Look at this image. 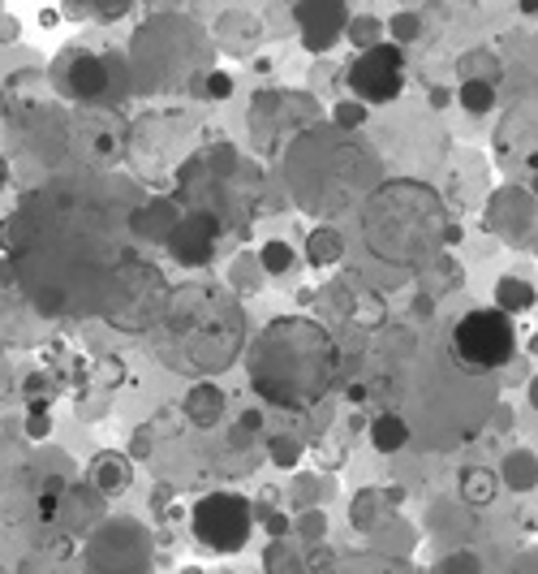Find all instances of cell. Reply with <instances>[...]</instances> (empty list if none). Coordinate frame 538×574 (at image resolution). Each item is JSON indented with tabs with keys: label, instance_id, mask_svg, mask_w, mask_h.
<instances>
[{
	"label": "cell",
	"instance_id": "1",
	"mask_svg": "<svg viewBox=\"0 0 538 574\" xmlns=\"http://www.w3.org/2000/svg\"><path fill=\"white\" fill-rule=\"evenodd\" d=\"M139 186L117 173L69 169L22 195L0 225L13 290L40 315H103L155 328L168 303L160 268L139 251Z\"/></svg>",
	"mask_w": 538,
	"mask_h": 574
},
{
	"label": "cell",
	"instance_id": "2",
	"mask_svg": "<svg viewBox=\"0 0 538 574\" xmlns=\"http://www.w3.org/2000/svg\"><path fill=\"white\" fill-rule=\"evenodd\" d=\"M461 238V229L448 225L443 199L409 177L384 182L358 216V260L349 272L384 294L414 277H427V263L440 256L443 242Z\"/></svg>",
	"mask_w": 538,
	"mask_h": 574
},
{
	"label": "cell",
	"instance_id": "3",
	"mask_svg": "<svg viewBox=\"0 0 538 574\" xmlns=\"http://www.w3.org/2000/svg\"><path fill=\"white\" fill-rule=\"evenodd\" d=\"M151 346L177 376H216L245 346L242 303L211 281L177 285L164 303V315L151 328Z\"/></svg>",
	"mask_w": 538,
	"mask_h": 574
},
{
	"label": "cell",
	"instance_id": "4",
	"mask_svg": "<svg viewBox=\"0 0 538 574\" xmlns=\"http://www.w3.org/2000/svg\"><path fill=\"white\" fill-rule=\"evenodd\" d=\"M250 385L267 407L306 411L341 376V342L306 315L272 320L245 350Z\"/></svg>",
	"mask_w": 538,
	"mask_h": 574
},
{
	"label": "cell",
	"instance_id": "5",
	"mask_svg": "<svg viewBox=\"0 0 538 574\" xmlns=\"http://www.w3.org/2000/svg\"><path fill=\"white\" fill-rule=\"evenodd\" d=\"M495 402V376H474L448 355V346H422L409 367L400 407L409 436L418 432L427 445L452 450L479 432V423Z\"/></svg>",
	"mask_w": 538,
	"mask_h": 574
},
{
	"label": "cell",
	"instance_id": "6",
	"mask_svg": "<svg viewBox=\"0 0 538 574\" xmlns=\"http://www.w3.org/2000/svg\"><path fill=\"white\" fill-rule=\"evenodd\" d=\"M182 199L195 216L216 220L220 229H245L259 216L263 173L233 148H211L182 164Z\"/></svg>",
	"mask_w": 538,
	"mask_h": 574
},
{
	"label": "cell",
	"instance_id": "7",
	"mask_svg": "<svg viewBox=\"0 0 538 574\" xmlns=\"http://www.w3.org/2000/svg\"><path fill=\"white\" fill-rule=\"evenodd\" d=\"M443 346H448V355L465 371L495 376L499 367H508L513 355H517V328H513V320L504 312L479 307V312L461 315L457 324H448Z\"/></svg>",
	"mask_w": 538,
	"mask_h": 574
},
{
	"label": "cell",
	"instance_id": "8",
	"mask_svg": "<svg viewBox=\"0 0 538 574\" xmlns=\"http://www.w3.org/2000/svg\"><path fill=\"white\" fill-rule=\"evenodd\" d=\"M69 156L78 169L91 173H112L121 160L130 156V130L125 121L103 105H83L69 117Z\"/></svg>",
	"mask_w": 538,
	"mask_h": 574
},
{
	"label": "cell",
	"instance_id": "9",
	"mask_svg": "<svg viewBox=\"0 0 538 574\" xmlns=\"http://www.w3.org/2000/svg\"><path fill=\"white\" fill-rule=\"evenodd\" d=\"M198 544L211 549V553H242L250 544V531H254V515H250V501L238 492H207L190 515Z\"/></svg>",
	"mask_w": 538,
	"mask_h": 574
},
{
	"label": "cell",
	"instance_id": "10",
	"mask_svg": "<svg viewBox=\"0 0 538 574\" xmlns=\"http://www.w3.org/2000/svg\"><path fill=\"white\" fill-rule=\"evenodd\" d=\"M344 83L362 105H396L405 91V53L396 44H375L349 61Z\"/></svg>",
	"mask_w": 538,
	"mask_h": 574
},
{
	"label": "cell",
	"instance_id": "11",
	"mask_svg": "<svg viewBox=\"0 0 538 574\" xmlns=\"http://www.w3.org/2000/svg\"><path fill=\"white\" fill-rule=\"evenodd\" d=\"M186 139H190V117L186 112H151L130 130V152L147 160L151 169H173Z\"/></svg>",
	"mask_w": 538,
	"mask_h": 574
},
{
	"label": "cell",
	"instance_id": "12",
	"mask_svg": "<svg viewBox=\"0 0 538 574\" xmlns=\"http://www.w3.org/2000/svg\"><path fill=\"white\" fill-rule=\"evenodd\" d=\"M405 441H409V423H405V415H380L371 423V445H375L380 454H400Z\"/></svg>",
	"mask_w": 538,
	"mask_h": 574
},
{
	"label": "cell",
	"instance_id": "13",
	"mask_svg": "<svg viewBox=\"0 0 538 574\" xmlns=\"http://www.w3.org/2000/svg\"><path fill=\"white\" fill-rule=\"evenodd\" d=\"M91 475H96V488L99 492H108V497H117V492L130 488V463L117 458V454H99Z\"/></svg>",
	"mask_w": 538,
	"mask_h": 574
},
{
	"label": "cell",
	"instance_id": "14",
	"mask_svg": "<svg viewBox=\"0 0 538 574\" xmlns=\"http://www.w3.org/2000/svg\"><path fill=\"white\" fill-rule=\"evenodd\" d=\"M332 574H422L414 571L409 562H400V557H380V553H362V557H353V562H344L337 566Z\"/></svg>",
	"mask_w": 538,
	"mask_h": 574
},
{
	"label": "cell",
	"instance_id": "15",
	"mask_svg": "<svg viewBox=\"0 0 538 574\" xmlns=\"http://www.w3.org/2000/svg\"><path fill=\"white\" fill-rule=\"evenodd\" d=\"M457 100H461V108H465V112L483 117V112H491V108H495V87H491V78H465Z\"/></svg>",
	"mask_w": 538,
	"mask_h": 574
},
{
	"label": "cell",
	"instance_id": "16",
	"mask_svg": "<svg viewBox=\"0 0 538 574\" xmlns=\"http://www.w3.org/2000/svg\"><path fill=\"white\" fill-rule=\"evenodd\" d=\"M461 497L470 506H487L491 497H495V475L487 467H470L461 475Z\"/></svg>",
	"mask_w": 538,
	"mask_h": 574
},
{
	"label": "cell",
	"instance_id": "17",
	"mask_svg": "<svg viewBox=\"0 0 538 574\" xmlns=\"http://www.w3.org/2000/svg\"><path fill=\"white\" fill-rule=\"evenodd\" d=\"M499 299H504V307H508V312H530V307H535V290H530V285H517V281H504V285H499Z\"/></svg>",
	"mask_w": 538,
	"mask_h": 574
},
{
	"label": "cell",
	"instance_id": "18",
	"mask_svg": "<svg viewBox=\"0 0 538 574\" xmlns=\"http://www.w3.org/2000/svg\"><path fill=\"white\" fill-rule=\"evenodd\" d=\"M220 407H224L220 389H198V393H195V411H190V415H195L198 423H211V419L220 415Z\"/></svg>",
	"mask_w": 538,
	"mask_h": 574
},
{
	"label": "cell",
	"instance_id": "19",
	"mask_svg": "<svg viewBox=\"0 0 538 574\" xmlns=\"http://www.w3.org/2000/svg\"><path fill=\"white\" fill-rule=\"evenodd\" d=\"M263 263H267V272H289V268H294V251H289L285 242H272V247L263 251Z\"/></svg>",
	"mask_w": 538,
	"mask_h": 574
},
{
	"label": "cell",
	"instance_id": "20",
	"mask_svg": "<svg viewBox=\"0 0 538 574\" xmlns=\"http://www.w3.org/2000/svg\"><path fill=\"white\" fill-rule=\"evenodd\" d=\"M513 470H517V475L508 479L513 488H535V484H538V467H535V458H513Z\"/></svg>",
	"mask_w": 538,
	"mask_h": 574
},
{
	"label": "cell",
	"instance_id": "21",
	"mask_svg": "<svg viewBox=\"0 0 538 574\" xmlns=\"http://www.w3.org/2000/svg\"><path fill=\"white\" fill-rule=\"evenodd\" d=\"M229 91H233V83H229L224 74H211V78H207V100H229Z\"/></svg>",
	"mask_w": 538,
	"mask_h": 574
},
{
	"label": "cell",
	"instance_id": "22",
	"mask_svg": "<svg viewBox=\"0 0 538 574\" xmlns=\"http://www.w3.org/2000/svg\"><path fill=\"white\" fill-rule=\"evenodd\" d=\"M414 35H422L418 18H396V40H414Z\"/></svg>",
	"mask_w": 538,
	"mask_h": 574
},
{
	"label": "cell",
	"instance_id": "23",
	"mask_svg": "<svg viewBox=\"0 0 538 574\" xmlns=\"http://www.w3.org/2000/svg\"><path fill=\"white\" fill-rule=\"evenodd\" d=\"M48 427H52L48 415H35L31 423H26V432H31V436H48Z\"/></svg>",
	"mask_w": 538,
	"mask_h": 574
},
{
	"label": "cell",
	"instance_id": "24",
	"mask_svg": "<svg viewBox=\"0 0 538 574\" xmlns=\"http://www.w3.org/2000/svg\"><path fill=\"white\" fill-rule=\"evenodd\" d=\"M341 121L344 126H358V121H362V108H341Z\"/></svg>",
	"mask_w": 538,
	"mask_h": 574
}]
</instances>
